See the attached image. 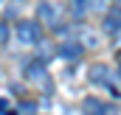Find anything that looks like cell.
<instances>
[{"label": "cell", "mask_w": 121, "mask_h": 115, "mask_svg": "<svg viewBox=\"0 0 121 115\" xmlns=\"http://www.w3.org/2000/svg\"><path fill=\"white\" fill-rule=\"evenodd\" d=\"M17 39L20 42H26V45H34V42H39V25L37 23H31V20H23V23H17Z\"/></svg>", "instance_id": "1"}, {"label": "cell", "mask_w": 121, "mask_h": 115, "mask_svg": "<svg viewBox=\"0 0 121 115\" xmlns=\"http://www.w3.org/2000/svg\"><path fill=\"white\" fill-rule=\"evenodd\" d=\"M59 6L56 3H42L39 8H37V17H39V23L42 25H56L59 23Z\"/></svg>", "instance_id": "2"}, {"label": "cell", "mask_w": 121, "mask_h": 115, "mask_svg": "<svg viewBox=\"0 0 121 115\" xmlns=\"http://www.w3.org/2000/svg\"><path fill=\"white\" fill-rule=\"evenodd\" d=\"M101 28H104V31H110V34L121 31V6L110 8V11L104 14V23H101Z\"/></svg>", "instance_id": "3"}, {"label": "cell", "mask_w": 121, "mask_h": 115, "mask_svg": "<svg viewBox=\"0 0 121 115\" xmlns=\"http://www.w3.org/2000/svg\"><path fill=\"white\" fill-rule=\"evenodd\" d=\"M26 73H28V79L34 82V84H39V87H48V76H45V67H42L39 62H31L28 67H26Z\"/></svg>", "instance_id": "4"}, {"label": "cell", "mask_w": 121, "mask_h": 115, "mask_svg": "<svg viewBox=\"0 0 121 115\" xmlns=\"http://www.w3.org/2000/svg\"><path fill=\"white\" fill-rule=\"evenodd\" d=\"M82 107H85V112H87V115H107V112H113L110 107H104V104H101V101H96V98H87Z\"/></svg>", "instance_id": "5"}, {"label": "cell", "mask_w": 121, "mask_h": 115, "mask_svg": "<svg viewBox=\"0 0 121 115\" xmlns=\"http://www.w3.org/2000/svg\"><path fill=\"white\" fill-rule=\"evenodd\" d=\"M90 82L93 84H104V87H110V79H107V67L104 65H96L90 70Z\"/></svg>", "instance_id": "6"}, {"label": "cell", "mask_w": 121, "mask_h": 115, "mask_svg": "<svg viewBox=\"0 0 121 115\" xmlns=\"http://www.w3.org/2000/svg\"><path fill=\"white\" fill-rule=\"evenodd\" d=\"M62 56H65V59H79V56H82L79 42H76V45H65V48H62Z\"/></svg>", "instance_id": "7"}, {"label": "cell", "mask_w": 121, "mask_h": 115, "mask_svg": "<svg viewBox=\"0 0 121 115\" xmlns=\"http://www.w3.org/2000/svg\"><path fill=\"white\" fill-rule=\"evenodd\" d=\"M34 110H37V104H34V101H23L17 115H34Z\"/></svg>", "instance_id": "8"}, {"label": "cell", "mask_w": 121, "mask_h": 115, "mask_svg": "<svg viewBox=\"0 0 121 115\" xmlns=\"http://www.w3.org/2000/svg\"><path fill=\"white\" fill-rule=\"evenodd\" d=\"M6 39H9V25H6V23H0V45H3Z\"/></svg>", "instance_id": "9"}, {"label": "cell", "mask_w": 121, "mask_h": 115, "mask_svg": "<svg viewBox=\"0 0 121 115\" xmlns=\"http://www.w3.org/2000/svg\"><path fill=\"white\" fill-rule=\"evenodd\" d=\"M6 110H9V101H3V98H0V112H6Z\"/></svg>", "instance_id": "10"}, {"label": "cell", "mask_w": 121, "mask_h": 115, "mask_svg": "<svg viewBox=\"0 0 121 115\" xmlns=\"http://www.w3.org/2000/svg\"><path fill=\"white\" fill-rule=\"evenodd\" d=\"M116 65H118V73H121V53L116 56Z\"/></svg>", "instance_id": "11"}, {"label": "cell", "mask_w": 121, "mask_h": 115, "mask_svg": "<svg viewBox=\"0 0 121 115\" xmlns=\"http://www.w3.org/2000/svg\"><path fill=\"white\" fill-rule=\"evenodd\" d=\"M118 3H121V0H118Z\"/></svg>", "instance_id": "12"}]
</instances>
